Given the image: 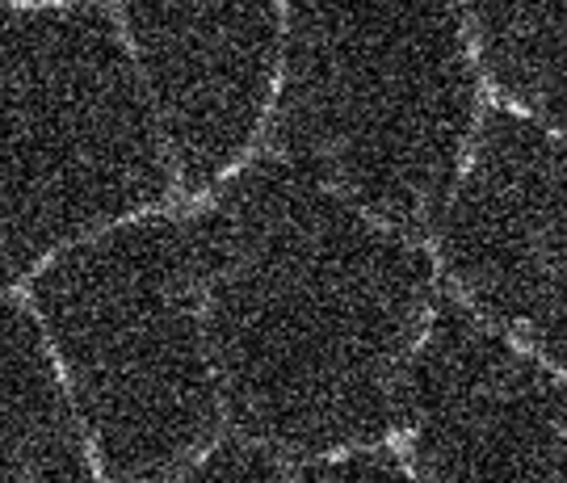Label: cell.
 I'll return each mask as SVG.
<instances>
[{
  "label": "cell",
  "instance_id": "3",
  "mask_svg": "<svg viewBox=\"0 0 567 483\" xmlns=\"http://www.w3.org/2000/svg\"><path fill=\"white\" fill-rule=\"evenodd\" d=\"M34 307L110 483H164L224 412L194 223L126 219L34 278Z\"/></svg>",
  "mask_w": 567,
  "mask_h": 483
},
{
  "label": "cell",
  "instance_id": "1",
  "mask_svg": "<svg viewBox=\"0 0 567 483\" xmlns=\"http://www.w3.org/2000/svg\"><path fill=\"white\" fill-rule=\"evenodd\" d=\"M189 223L244 438L311 463L386 442L442 295L425 248L278 156L231 173Z\"/></svg>",
  "mask_w": 567,
  "mask_h": 483
},
{
  "label": "cell",
  "instance_id": "8",
  "mask_svg": "<svg viewBox=\"0 0 567 483\" xmlns=\"http://www.w3.org/2000/svg\"><path fill=\"white\" fill-rule=\"evenodd\" d=\"M0 483H93L39 323L0 299Z\"/></svg>",
  "mask_w": 567,
  "mask_h": 483
},
{
  "label": "cell",
  "instance_id": "11",
  "mask_svg": "<svg viewBox=\"0 0 567 483\" xmlns=\"http://www.w3.org/2000/svg\"><path fill=\"white\" fill-rule=\"evenodd\" d=\"M164 483H282V480H278V466L269 463L261 450H252V445L244 442H224L215 445L210 454L182 466L177 475H168Z\"/></svg>",
  "mask_w": 567,
  "mask_h": 483
},
{
  "label": "cell",
  "instance_id": "9",
  "mask_svg": "<svg viewBox=\"0 0 567 483\" xmlns=\"http://www.w3.org/2000/svg\"><path fill=\"white\" fill-rule=\"evenodd\" d=\"M496 101L567 140V0H458Z\"/></svg>",
  "mask_w": 567,
  "mask_h": 483
},
{
  "label": "cell",
  "instance_id": "4",
  "mask_svg": "<svg viewBox=\"0 0 567 483\" xmlns=\"http://www.w3.org/2000/svg\"><path fill=\"white\" fill-rule=\"evenodd\" d=\"M156 105L105 4L0 9V253L118 227L173 189Z\"/></svg>",
  "mask_w": 567,
  "mask_h": 483
},
{
  "label": "cell",
  "instance_id": "5",
  "mask_svg": "<svg viewBox=\"0 0 567 483\" xmlns=\"http://www.w3.org/2000/svg\"><path fill=\"white\" fill-rule=\"evenodd\" d=\"M437 248L480 320L567 374V140L492 105Z\"/></svg>",
  "mask_w": 567,
  "mask_h": 483
},
{
  "label": "cell",
  "instance_id": "6",
  "mask_svg": "<svg viewBox=\"0 0 567 483\" xmlns=\"http://www.w3.org/2000/svg\"><path fill=\"white\" fill-rule=\"evenodd\" d=\"M425 483H567V374L437 295L404 424Z\"/></svg>",
  "mask_w": 567,
  "mask_h": 483
},
{
  "label": "cell",
  "instance_id": "2",
  "mask_svg": "<svg viewBox=\"0 0 567 483\" xmlns=\"http://www.w3.org/2000/svg\"><path fill=\"white\" fill-rule=\"evenodd\" d=\"M480 84L458 0H286L269 143L421 240L463 177Z\"/></svg>",
  "mask_w": 567,
  "mask_h": 483
},
{
  "label": "cell",
  "instance_id": "7",
  "mask_svg": "<svg viewBox=\"0 0 567 483\" xmlns=\"http://www.w3.org/2000/svg\"><path fill=\"white\" fill-rule=\"evenodd\" d=\"M135 68L185 189H206L257 140L282 68V0H122Z\"/></svg>",
  "mask_w": 567,
  "mask_h": 483
},
{
  "label": "cell",
  "instance_id": "10",
  "mask_svg": "<svg viewBox=\"0 0 567 483\" xmlns=\"http://www.w3.org/2000/svg\"><path fill=\"white\" fill-rule=\"evenodd\" d=\"M295 483H425L408 463H400L391 450H349L332 459L307 463Z\"/></svg>",
  "mask_w": 567,
  "mask_h": 483
}]
</instances>
